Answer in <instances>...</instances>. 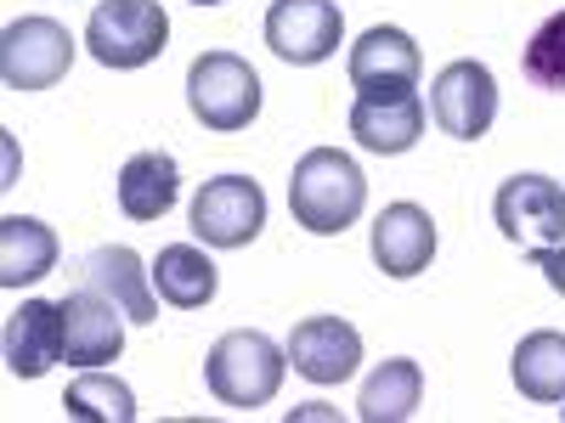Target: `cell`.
Returning a JSON list of instances; mask_svg holds the SVG:
<instances>
[{"label": "cell", "instance_id": "12", "mask_svg": "<svg viewBox=\"0 0 565 423\" xmlns=\"http://www.w3.org/2000/svg\"><path fill=\"white\" fill-rule=\"evenodd\" d=\"M351 135L362 141L367 153L380 159H396L407 148H418L424 135V97L418 90H356L351 102Z\"/></svg>", "mask_w": 565, "mask_h": 423}, {"label": "cell", "instance_id": "8", "mask_svg": "<svg viewBox=\"0 0 565 423\" xmlns=\"http://www.w3.org/2000/svg\"><path fill=\"white\" fill-rule=\"evenodd\" d=\"M340 34H345V18H340L334 0H271V7H266V45H271V57L295 63V68L328 63L340 52Z\"/></svg>", "mask_w": 565, "mask_h": 423}, {"label": "cell", "instance_id": "24", "mask_svg": "<svg viewBox=\"0 0 565 423\" xmlns=\"http://www.w3.org/2000/svg\"><path fill=\"white\" fill-rule=\"evenodd\" d=\"M532 260H537V271L548 276V289H554V294H565V238H559V243H548V249H532Z\"/></svg>", "mask_w": 565, "mask_h": 423}, {"label": "cell", "instance_id": "23", "mask_svg": "<svg viewBox=\"0 0 565 423\" xmlns=\"http://www.w3.org/2000/svg\"><path fill=\"white\" fill-rule=\"evenodd\" d=\"M521 68L537 90H565V12H554L548 23H537V34L526 40Z\"/></svg>", "mask_w": 565, "mask_h": 423}, {"label": "cell", "instance_id": "6", "mask_svg": "<svg viewBox=\"0 0 565 423\" xmlns=\"http://www.w3.org/2000/svg\"><path fill=\"white\" fill-rule=\"evenodd\" d=\"M74 68V34L57 18H18L0 34V79L12 90H52Z\"/></svg>", "mask_w": 565, "mask_h": 423}, {"label": "cell", "instance_id": "21", "mask_svg": "<svg viewBox=\"0 0 565 423\" xmlns=\"http://www.w3.org/2000/svg\"><path fill=\"white\" fill-rule=\"evenodd\" d=\"M418 401H424V367H418L413 356H391V361H380V372L362 384L356 412H362L367 423H402V417L418 412Z\"/></svg>", "mask_w": 565, "mask_h": 423}, {"label": "cell", "instance_id": "2", "mask_svg": "<svg viewBox=\"0 0 565 423\" xmlns=\"http://www.w3.org/2000/svg\"><path fill=\"white\" fill-rule=\"evenodd\" d=\"M282 372H289V350H277L260 327H238V334H221L204 356V384L221 406L232 412H255L282 390Z\"/></svg>", "mask_w": 565, "mask_h": 423}, {"label": "cell", "instance_id": "25", "mask_svg": "<svg viewBox=\"0 0 565 423\" xmlns=\"http://www.w3.org/2000/svg\"><path fill=\"white\" fill-rule=\"evenodd\" d=\"M193 7H221V0H193Z\"/></svg>", "mask_w": 565, "mask_h": 423}, {"label": "cell", "instance_id": "11", "mask_svg": "<svg viewBox=\"0 0 565 423\" xmlns=\"http://www.w3.org/2000/svg\"><path fill=\"white\" fill-rule=\"evenodd\" d=\"M289 361L300 379L311 384H345L356 361H362V334L345 322V316H306L295 322V334H289Z\"/></svg>", "mask_w": 565, "mask_h": 423}, {"label": "cell", "instance_id": "10", "mask_svg": "<svg viewBox=\"0 0 565 423\" xmlns=\"http://www.w3.org/2000/svg\"><path fill=\"white\" fill-rule=\"evenodd\" d=\"M57 305H63V361L68 367H108V361H119L130 316L108 294H97V289L79 282V289L63 294Z\"/></svg>", "mask_w": 565, "mask_h": 423}, {"label": "cell", "instance_id": "1", "mask_svg": "<svg viewBox=\"0 0 565 423\" xmlns=\"http://www.w3.org/2000/svg\"><path fill=\"white\" fill-rule=\"evenodd\" d=\"M367 209V181L351 153L340 148H311L295 175H289V215L306 226L311 238H340L345 226H356Z\"/></svg>", "mask_w": 565, "mask_h": 423}, {"label": "cell", "instance_id": "7", "mask_svg": "<svg viewBox=\"0 0 565 423\" xmlns=\"http://www.w3.org/2000/svg\"><path fill=\"white\" fill-rule=\"evenodd\" d=\"M492 220L509 243H521L526 254L532 249H548L565 238V186L554 175H509L492 198Z\"/></svg>", "mask_w": 565, "mask_h": 423}, {"label": "cell", "instance_id": "18", "mask_svg": "<svg viewBox=\"0 0 565 423\" xmlns=\"http://www.w3.org/2000/svg\"><path fill=\"white\" fill-rule=\"evenodd\" d=\"M153 289L175 311H204L215 300V289H221V271H215V260L199 243H170L153 260Z\"/></svg>", "mask_w": 565, "mask_h": 423}, {"label": "cell", "instance_id": "13", "mask_svg": "<svg viewBox=\"0 0 565 423\" xmlns=\"http://www.w3.org/2000/svg\"><path fill=\"white\" fill-rule=\"evenodd\" d=\"M373 260H380V271L396 276V282L430 271V260H436V220H430V209L385 204L380 220H373Z\"/></svg>", "mask_w": 565, "mask_h": 423}, {"label": "cell", "instance_id": "16", "mask_svg": "<svg viewBox=\"0 0 565 423\" xmlns=\"http://www.w3.org/2000/svg\"><path fill=\"white\" fill-rule=\"evenodd\" d=\"M418 74H424V57H418V45L413 34L380 23V29H367L356 45H351V85L356 90H418Z\"/></svg>", "mask_w": 565, "mask_h": 423}, {"label": "cell", "instance_id": "17", "mask_svg": "<svg viewBox=\"0 0 565 423\" xmlns=\"http://www.w3.org/2000/svg\"><path fill=\"white\" fill-rule=\"evenodd\" d=\"M45 271H57V231L29 215H7L0 220V289H23Z\"/></svg>", "mask_w": 565, "mask_h": 423}, {"label": "cell", "instance_id": "19", "mask_svg": "<svg viewBox=\"0 0 565 423\" xmlns=\"http://www.w3.org/2000/svg\"><path fill=\"white\" fill-rule=\"evenodd\" d=\"M181 193V170L170 153H136L119 170V209L130 220H164Z\"/></svg>", "mask_w": 565, "mask_h": 423}, {"label": "cell", "instance_id": "3", "mask_svg": "<svg viewBox=\"0 0 565 423\" xmlns=\"http://www.w3.org/2000/svg\"><path fill=\"white\" fill-rule=\"evenodd\" d=\"M186 108L215 135H238L260 113V74L238 52H204L186 68Z\"/></svg>", "mask_w": 565, "mask_h": 423}, {"label": "cell", "instance_id": "4", "mask_svg": "<svg viewBox=\"0 0 565 423\" xmlns=\"http://www.w3.org/2000/svg\"><path fill=\"white\" fill-rule=\"evenodd\" d=\"M170 45V18L159 0H97L85 23V52L103 68H148Z\"/></svg>", "mask_w": 565, "mask_h": 423}, {"label": "cell", "instance_id": "14", "mask_svg": "<svg viewBox=\"0 0 565 423\" xmlns=\"http://www.w3.org/2000/svg\"><path fill=\"white\" fill-rule=\"evenodd\" d=\"M79 282H85V289H97V294H108L136 327L159 322L153 271H141V254L125 249V243H108V249H97V254H85V260H79Z\"/></svg>", "mask_w": 565, "mask_h": 423}, {"label": "cell", "instance_id": "22", "mask_svg": "<svg viewBox=\"0 0 565 423\" xmlns=\"http://www.w3.org/2000/svg\"><path fill=\"white\" fill-rule=\"evenodd\" d=\"M63 412L85 417V423H130L136 417V395H130L125 379H114V372H85V379L68 384Z\"/></svg>", "mask_w": 565, "mask_h": 423}, {"label": "cell", "instance_id": "20", "mask_svg": "<svg viewBox=\"0 0 565 423\" xmlns=\"http://www.w3.org/2000/svg\"><path fill=\"white\" fill-rule=\"evenodd\" d=\"M509 372H514V390H521L526 401L559 406L565 401V334H554V327L526 334L521 345H514Z\"/></svg>", "mask_w": 565, "mask_h": 423}, {"label": "cell", "instance_id": "15", "mask_svg": "<svg viewBox=\"0 0 565 423\" xmlns=\"http://www.w3.org/2000/svg\"><path fill=\"white\" fill-rule=\"evenodd\" d=\"M63 361V305L57 300H23L7 316V367L12 379H45Z\"/></svg>", "mask_w": 565, "mask_h": 423}, {"label": "cell", "instance_id": "9", "mask_svg": "<svg viewBox=\"0 0 565 423\" xmlns=\"http://www.w3.org/2000/svg\"><path fill=\"white\" fill-rule=\"evenodd\" d=\"M430 113L447 135L458 141H481L498 119V79L487 63L463 57V63H447L430 85Z\"/></svg>", "mask_w": 565, "mask_h": 423}, {"label": "cell", "instance_id": "5", "mask_svg": "<svg viewBox=\"0 0 565 423\" xmlns=\"http://www.w3.org/2000/svg\"><path fill=\"white\" fill-rule=\"evenodd\" d=\"M266 226V193L249 175H215L193 198V238L204 249H249Z\"/></svg>", "mask_w": 565, "mask_h": 423}]
</instances>
